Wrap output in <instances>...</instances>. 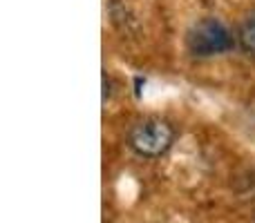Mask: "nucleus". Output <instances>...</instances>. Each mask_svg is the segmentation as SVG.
Here are the masks:
<instances>
[{
  "mask_svg": "<svg viewBox=\"0 0 255 223\" xmlns=\"http://www.w3.org/2000/svg\"><path fill=\"white\" fill-rule=\"evenodd\" d=\"M130 149L141 158H159L175 143V130L159 116H145L128 134Z\"/></svg>",
  "mask_w": 255,
  "mask_h": 223,
  "instance_id": "obj_1",
  "label": "nucleus"
},
{
  "mask_svg": "<svg viewBox=\"0 0 255 223\" xmlns=\"http://www.w3.org/2000/svg\"><path fill=\"white\" fill-rule=\"evenodd\" d=\"M186 47L197 58H211L235 47V36L217 18H202L186 34Z\"/></svg>",
  "mask_w": 255,
  "mask_h": 223,
  "instance_id": "obj_2",
  "label": "nucleus"
},
{
  "mask_svg": "<svg viewBox=\"0 0 255 223\" xmlns=\"http://www.w3.org/2000/svg\"><path fill=\"white\" fill-rule=\"evenodd\" d=\"M235 43L242 49L247 56L255 58V11H251L238 27V36H235Z\"/></svg>",
  "mask_w": 255,
  "mask_h": 223,
  "instance_id": "obj_3",
  "label": "nucleus"
},
{
  "mask_svg": "<svg viewBox=\"0 0 255 223\" xmlns=\"http://www.w3.org/2000/svg\"><path fill=\"white\" fill-rule=\"evenodd\" d=\"M110 96H112V80L108 76V72H103V103H108Z\"/></svg>",
  "mask_w": 255,
  "mask_h": 223,
  "instance_id": "obj_4",
  "label": "nucleus"
}]
</instances>
